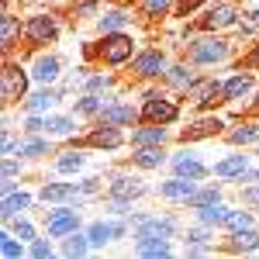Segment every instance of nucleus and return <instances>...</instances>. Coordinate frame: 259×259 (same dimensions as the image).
<instances>
[{"label":"nucleus","instance_id":"1","mask_svg":"<svg viewBox=\"0 0 259 259\" xmlns=\"http://www.w3.org/2000/svg\"><path fill=\"white\" fill-rule=\"evenodd\" d=\"M132 52H135V41L128 31H114V35H104L100 41V59L107 62V66H121V62L132 59Z\"/></svg>","mask_w":259,"mask_h":259},{"label":"nucleus","instance_id":"2","mask_svg":"<svg viewBox=\"0 0 259 259\" xmlns=\"http://www.w3.org/2000/svg\"><path fill=\"white\" fill-rule=\"evenodd\" d=\"M228 52H232V45L225 38H197L190 41V62H197V66H214V62L228 59Z\"/></svg>","mask_w":259,"mask_h":259},{"label":"nucleus","instance_id":"3","mask_svg":"<svg viewBox=\"0 0 259 259\" xmlns=\"http://www.w3.org/2000/svg\"><path fill=\"white\" fill-rule=\"evenodd\" d=\"M24 35L31 45H49V41L59 38V21L52 14H35V18L24 21Z\"/></svg>","mask_w":259,"mask_h":259},{"label":"nucleus","instance_id":"4","mask_svg":"<svg viewBox=\"0 0 259 259\" xmlns=\"http://www.w3.org/2000/svg\"><path fill=\"white\" fill-rule=\"evenodd\" d=\"M239 24V7L232 0H218L214 7H207V14L200 18V28L204 31H221V28H232Z\"/></svg>","mask_w":259,"mask_h":259},{"label":"nucleus","instance_id":"5","mask_svg":"<svg viewBox=\"0 0 259 259\" xmlns=\"http://www.w3.org/2000/svg\"><path fill=\"white\" fill-rule=\"evenodd\" d=\"M28 94V76H24V69L14 66V62H7L4 66V83H0V100L4 104H14Z\"/></svg>","mask_w":259,"mask_h":259},{"label":"nucleus","instance_id":"6","mask_svg":"<svg viewBox=\"0 0 259 259\" xmlns=\"http://www.w3.org/2000/svg\"><path fill=\"white\" fill-rule=\"evenodd\" d=\"M166 52L162 49H145L139 59L132 62V73L139 76V80H152V76H166Z\"/></svg>","mask_w":259,"mask_h":259},{"label":"nucleus","instance_id":"7","mask_svg":"<svg viewBox=\"0 0 259 259\" xmlns=\"http://www.w3.org/2000/svg\"><path fill=\"white\" fill-rule=\"evenodd\" d=\"M180 107L173 104V100L159 97V94H149L145 97V107H142V118L152 121V124H169V121H177Z\"/></svg>","mask_w":259,"mask_h":259},{"label":"nucleus","instance_id":"8","mask_svg":"<svg viewBox=\"0 0 259 259\" xmlns=\"http://www.w3.org/2000/svg\"><path fill=\"white\" fill-rule=\"evenodd\" d=\"M173 232H177V221L173 218H139L135 239H169Z\"/></svg>","mask_w":259,"mask_h":259},{"label":"nucleus","instance_id":"9","mask_svg":"<svg viewBox=\"0 0 259 259\" xmlns=\"http://www.w3.org/2000/svg\"><path fill=\"white\" fill-rule=\"evenodd\" d=\"M76 228H80V218H76V211H69V207H62V211H52V214H49V235H52V239L73 235Z\"/></svg>","mask_w":259,"mask_h":259},{"label":"nucleus","instance_id":"10","mask_svg":"<svg viewBox=\"0 0 259 259\" xmlns=\"http://www.w3.org/2000/svg\"><path fill=\"white\" fill-rule=\"evenodd\" d=\"M118 235H124V225H121V221H97V225H90V232H87L90 245H107V242L118 239Z\"/></svg>","mask_w":259,"mask_h":259},{"label":"nucleus","instance_id":"11","mask_svg":"<svg viewBox=\"0 0 259 259\" xmlns=\"http://www.w3.org/2000/svg\"><path fill=\"white\" fill-rule=\"evenodd\" d=\"M159 194L166 200H190L194 194H197V187H194L190 177H177V180H166V183L159 187Z\"/></svg>","mask_w":259,"mask_h":259},{"label":"nucleus","instance_id":"12","mask_svg":"<svg viewBox=\"0 0 259 259\" xmlns=\"http://www.w3.org/2000/svg\"><path fill=\"white\" fill-rule=\"evenodd\" d=\"M28 204H31V197H28L24 190H11V194H4V204H0V218H4V221L18 218V211H28Z\"/></svg>","mask_w":259,"mask_h":259},{"label":"nucleus","instance_id":"13","mask_svg":"<svg viewBox=\"0 0 259 259\" xmlns=\"http://www.w3.org/2000/svg\"><path fill=\"white\" fill-rule=\"evenodd\" d=\"M90 145H97V149H118L121 142V132H118V124H100L97 132H90Z\"/></svg>","mask_w":259,"mask_h":259},{"label":"nucleus","instance_id":"14","mask_svg":"<svg viewBox=\"0 0 259 259\" xmlns=\"http://www.w3.org/2000/svg\"><path fill=\"white\" fill-rule=\"evenodd\" d=\"M128 21H132V14L121 11V7H114V11H107V14L97 21V31H100V35H114V31H124Z\"/></svg>","mask_w":259,"mask_h":259},{"label":"nucleus","instance_id":"15","mask_svg":"<svg viewBox=\"0 0 259 259\" xmlns=\"http://www.w3.org/2000/svg\"><path fill=\"white\" fill-rule=\"evenodd\" d=\"M18 38H21V21L14 18V14H4V18H0V49L11 52Z\"/></svg>","mask_w":259,"mask_h":259},{"label":"nucleus","instance_id":"16","mask_svg":"<svg viewBox=\"0 0 259 259\" xmlns=\"http://www.w3.org/2000/svg\"><path fill=\"white\" fill-rule=\"evenodd\" d=\"M135 118H139V114H135L128 104H114V107H104V111H100V121H104V124H132Z\"/></svg>","mask_w":259,"mask_h":259},{"label":"nucleus","instance_id":"17","mask_svg":"<svg viewBox=\"0 0 259 259\" xmlns=\"http://www.w3.org/2000/svg\"><path fill=\"white\" fill-rule=\"evenodd\" d=\"M142 190V180H135V177H114V183H111V194L114 197H121V200H128V197H139Z\"/></svg>","mask_w":259,"mask_h":259},{"label":"nucleus","instance_id":"18","mask_svg":"<svg viewBox=\"0 0 259 259\" xmlns=\"http://www.w3.org/2000/svg\"><path fill=\"white\" fill-rule=\"evenodd\" d=\"M173 169H177V177H190V180H200L204 173H207V169H204V166H200V162L194 159L190 152L177 156V159H173Z\"/></svg>","mask_w":259,"mask_h":259},{"label":"nucleus","instance_id":"19","mask_svg":"<svg viewBox=\"0 0 259 259\" xmlns=\"http://www.w3.org/2000/svg\"><path fill=\"white\" fill-rule=\"evenodd\" d=\"M228 249L232 252H252V249H259V232H252V228L232 232V245Z\"/></svg>","mask_w":259,"mask_h":259},{"label":"nucleus","instance_id":"20","mask_svg":"<svg viewBox=\"0 0 259 259\" xmlns=\"http://www.w3.org/2000/svg\"><path fill=\"white\" fill-rule=\"evenodd\" d=\"M132 142H135V149H139V145H162V142H166V128H162V124L139 128V132L132 135Z\"/></svg>","mask_w":259,"mask_h":259},{"label":"nucleus","instance_id":"21","mask_svg":"<svg viewBox=\"0 0 259 259\" xmlns=\"http://www.w3.org/2000/svg\"><path fill=\"white\" fill-rule=\"evenodd\" d=\"M249 90H252V76L249 73H239V76H232V80L225 83V97L228 100H242Z\"/></svg>","mask_w":259,"mask_h":259},{"label":"nucleus","instance_id":"22","mask_svg":"<svg viewBox=\"0 0 259 259\" xmlns=\"http://www.w3.org/2000/svg\"><path fill=\"white\" fill-rule=\"evenodd\" d=\"M166 83H173L177 90H190V87L197 83V76H194L187 66H169V69H166Z\"/></svg>","mask_w":259,"mask_h":259},{"label":"nucleus","instance_id":"23","mask_svg":"<svg viewBox=\"0 0 259 259\" xmlns=\"http://www.w3.org/2000/svg\"><path fill=\"white\" fill-rule=\"evenodd\" d=\"M56 76H59V59H56V56H41V59L35 62V80L52 83Z\"/></svg>","mask_w":259,"mask_h":259},{"label":"nucleus","instance_id":"24","mask_svg":"<svg viewBox=\"0 0 259 259\" xmlns=\"http://www.w3.org/2000/svg\"><path fill=\"white\" fill-rule=\"evenodd\" d=\"M135 162H139V166H145V169H152V166H162V162H166V156H162L159 145H139Z\"/></svg>","mask_w":259,"mask_h":259},{"label":"nucleus","instance_id":"25","mask_svg":"<svg viewBox=\"0 0 259 259\" xmlns=\"http://www.w3.org/2000/svg\"><path fill=\"white\" fill-rule=\"evenodd\" d=\"M139 256H169V242L166 239H139L135 242Z\"/></svg>","mask_w":259,"mask_h":259},{"label":"nucleus","instance_id":"26","mask_svg":"<svg viewBox=\"0 0 259 259\" xmlns=\"http://www.w3.org/2000/svg\"><path fill=\"white\" fill-rule=\"evenodd\" d=\"M69 197H76L73 183H45L41 187V200H69Z\"/></svg>","mask_w":259,"mask_h":259},{"label":"nucleus","instance_id":"27","mask_svg":"<svg viewBox=\"0 0 259 259\" xmlns=\"http://www.w3.org/2000/svg\"><path fill=\"white\" fill-rule=\"evenodd\" d=\"M221 128V121L218 118H207V121H197L194 128H187L183 132V142H194V139H207V135H214Z\"/></svg>","mask_w":259,"mask_h":259},{"label":"nucleus","instance_id":"28","mask_svg":"<svg viewBox=\"0 0 259 259\" xmlns=\"http://www.w3.org/2000/svg\"><path fill=\"white\" fill-rule=\"evenodd\" d=\"M245 166H249L245 156H228V159H221L218 166H214V173H218V177H239V173H245Z\"/></svg>","mask_w":259,"mask_h":259},{"label":"nucleus","instance_id":"29","mask_svg":"<svg viewBox=\"0 0 259 259\" xmlns=\"http://www.w3.org/2000/svg\"><path fill=\"white\" fill-rule=\"evenodd\" d=\"M197 211H200V221H204V225H225V218H228V207L218 204V200H214V204H204Z\"/></svg>","mask_w":259,"mask_h":259},{"label":"nucleus","instance_id":"30","mask_svg":"<svg viewBox=\"0 0 259 259\" xmlns=\"http://www.w3.org/2000/svg\"><path fill=\"white\" fill-rule=\"evenodd\" d=\"M139 11L145 18H166L173 11V0H139Z\"/></svg>","mask_w":259,"mask_h":259},{"label":"nucleus","instance_id":"31","mask_svg":"<svg viewBox=\"0 0 259 259\" xmlns=\"http://www.w3.org/2000/svg\"><path fill=\"white\" fill-rule=\"evenodd\" d=\"M52 104H56V94H52V90H38L35 97H28V100H24V107H28L31 114H41V111H49Z\"/></svg>","mask_w":259,"mask_h":259},{"label":"nucleus","instance_id":"32","mask_svg":"<svg viewBox=\"0 0 259 259\" xmlns=\"http://www.w3.org/2000/svg\"><path fill=\"white\" fill-rule=\"evenodd\" d=\"M228 142H235V145L259 142V124H242V128H235V132H228Z\"/></svg>","mask_w":259,"mask_h":259},{"label":"nucleus","instance_id":"33","mask_svg":"<svg viewBox=\"0 0 259 259\" xmlns=\"http://www.w3.org/2000/svg\"><path fill=\"white\" fill-rule=\"evenodd\" d=\"M225 228H228V232L252 228V214H249V211H228V218H225Z\"/></svg>","mask_w":259,"mask_h":259},{"label":"nucleus","instance_id":"34","mask_svg":"<svg viewBox=\"0 0 259 259\" xmlns=\"http://www.w3.org/2000/svg\"><path fill=\"white\" fill-rule=\"evenodd\" d=\"M87 249H90V239H83V235L73 232V235L66 239V245H62V256H83Z\"/></svg>","mask_w":259,"mask_h":259},{"label":"nucleus","instance_id":"35","mask_svg":"<svg viewBox=\"0 0 259 259\" xmlns=\"http://www.w3.org/2000/svg\"><path fill=\"white\" fill-rule=\"evenodd\" d=\"M218 197H221V190H218V187H204V190H197V194L187 200V204H190V207H204V204H214Z\"/></svg>","mask_w":259,"mask_h":259},{"label":"nucleus","instance_id":"36","mask_svg":"<svg viewBox=\"0 0 259 259\" xmlns=\"http://www.w3.org/2000/svg\"><path fill=\"white\" fill-rule=\"evenodd\" d=\"M239 28H242V35H259V11L239 14Z\"/></svg>","mask_w":259,"mask_h":259},{"label":"nucleus","instance_id":"37","mask_svg":"<svg viewBox=\"0 0 259 259\" xmlns=\"http://www.w3.org/2000/svg\"><path fill=\"white\" fill-rule=\"evenodd\" d=\"M49 152V145L41 139H28V142H21V149H18V156H45Z\"/></svg>","mask_w":259,"mask_h":259},{"label":"nucleus","instance_id":"38","mask_svg":"<svg viewBox=\"0 0 259 259\" xmlns=\"http://www.w3.org/2000/svg\"><path fill=\"white\" fill-rule=\"evenodd\" d=\"M80 166H83V156H80V152H66V156L56 162V169H59V173H73V169H80Z\"/></svg>","mask_w":259,"mask_h":259},{"label":"nucleus","instance_id":"39","mask_svg":"<svg viewBox=\"0 0 259 259\" xmlns=\"http://www.w3.org/2000/svg\"><path fill=\"white\" fill-rule=\"evenodd\" d=\"M45 128H49L52 135H69V132H73V121L69 118H45Z\"/></svg>","mask_w":259,"mask_h":259},{"label":"nucleus","instance_id":"40","mask_svg":"<svg viewBox=\"0 0 259 259\" xmlns=\"http://www.w3.org/2000/svg\"><path fill=\"white\" fill-rule=\"evenodd\" d=\"M97 4H100V0H80V4L73 7V18H76V21H80V18H94Z\"/></svg>","mask_w":259,"mask_h":259},{"label":"nucleus","instance_id":"41","mask_svg":"<svg viewBox=\"0 0 259 259\" xmlns=\"http://www.w3.org/2000/svg\"><path fill=\"white\" fill-rule=\"evenodd\" d=\"M0 249H4V256H7V259H18L21 252H24V249H21V245L11 239V235H0Z\"/></svg>","mask_w":259,"mask_h":259},{"label":"nucleus","instance_id":"42","mask_svg":"<svg viewBox=\"0 0 259 259\" xmlns=\"http://www.w3.org/2000/svg\"><path fill=\"white\" fill-rule=\"evenodd\" d=\"M204 4H207V0H180V4H177V14H180V18H190V14L200 11Z\"/></svg>","mask_w":259,"mask_h":259},{"label":"nucleus","instance_id":"43","mask_svg":"<svg viewBox=\"0 0 259 259\" xmlns=\"http://www.w3.org/2000/svg\"><path fill=\"white\" fill-rule=\"evenodd\" d=\"M100 111V100L97 97H83L80 104H76V114H97Z\"/></svg>","mask_w":259,"mask_h":259},{"label":"nucleus","instance_id":"44","mask_svg":"<svg viewBox=\"0 0 259 259\" xmlns=\"http://www.w3.org/2000/svg\"><path fill=\"white\" fill-rule=\"evenodd\" d=\"M31 256H35V259H45V256H52V245H49L45 239H35V242H31Z\"/></svg>","mask_w":259,"mask_h":259},{"label":"nucleus","instance_id":"45","mask_svg":"<svg viewBox=\"0 0 259 259\" xmlns=\"http://www.w3.org/2000/svg\"><path fill=\"white\" fill-rule=\"evenodd\" d=\"M235 180H239V183H249V187H252V183L259 180V173H256V169H245V173H239Z\"/></svg>","mask_w":259,"mask_h":259},{"label":"nucleus","instance_id":"46","mask_svg":"<svg viewBox=\"0 0 259 259\" xmlns=\"http://www.w3.org/2000/svg\"><path fill=\"white\" fill-rule=\"evenodd\" d=\"M24 128H28V135H35V132H41V128H45V121H41V118H28V124H24Z\"/></svg>","mask_w":259,"mask_h":259},{"label":"nucleus","instance_id":"47","mask_svg":"<svg viewBox=\"0 0 259 259\" xmlns=\"http://www.w3.org/2000/svg\"><path fill=\"white\" fill-rule=\"evenodd\" d=\"M14 228H18V235H21V239H31V235H35V232H31V225H28V221H18V225H14Z\"/></svg>","mask_w":259,"mask_h":259},{"label":"nucleus","instance_id":"48","mask_svg":"<svg viewBox=\"0 0 259 259\" xmlns=\"http://www.w3.org/2000/svg\"><path fill=\"white\" fill-rule=\"evenodd\" d=\"M14 173H18V162L7 159V162H4V180H14Z\"/></svg>","mask_w":259,"mask_h":259},{"label":"nucleus","instance_id":"49","mask_svg":"<svg viewBox=\"0 0 259 259\" xmlns=\"http://www.w3.org/2000/svg\"><path fill=\"white\" fill-rule=\"evenodd\" d=\"M245 200H249V204H256V207H259V187H249V190H245Z\"/></svg>","mask_w":259,"mask_h":259},{"label":"nucleus","instance_id":"50","mask_svg":"<svg viewBox=\"0 0 259 259\" xmlns=\"http://www.w3.org/2000/svg\"><path fill=\"white\" fill-rule=\"evenodd\" d=\"M87 87H90V90H100V87H107V80H104V76H90Z\"/></svg>","mask_w":259,"mask_h":259},{"label":"nucleus","instance_id":"51","mask_svg":"<svg viewBox=\"0 0 259 259\" xmlns=\"http://www.w3.org/2000/svg\"><path fill=\"white\" fill-rule=\"evenodd\" d=\"M187 239H190V242H207V232H204V228H197V232H190Z\"/></svg>","mask_w":259,"mask_h":259},{"label":"nucleus","instance_id":"52","mask_svg":"<svg viewBox=\"0 0 259 259\" xmlns=\"http://www.w3.org/2000/svg\"><path fill=\"white\" fill-rule=\"evenodd\" d=\"M249 66H256V69H259V45H252V52H249Z\"/></svg>","mask_w":259,"mask_h":259},{"label":"nucleus","instance_id":"53","mask_svg":"<svg viewBox=\"0 0 259 259\" xmlns=\"http://www.w3.org/2000/svg\"><path fill=\"white\" fill-rule=\"evenodd\" d=\"M252 111H256V114H259V97H256V104H252Z\"/></svg>","mask_w":259,"mask_h":259},{"label":"nucleus","instance_id":"54","mask_svg":"<svg viewBox=\"0 0 259 259\" xmlns=\"http://www.w3.org/2000/svg\"><path fill=\"white\" fill-rule=\"evenodd\" d=\"M104 4H118V0H104Z\"/></svg>","mask_w":259,"mask_h":259}]
</instances>
